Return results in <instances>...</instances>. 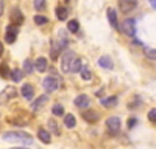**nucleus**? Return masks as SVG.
<instances>
[{
    "mask_svg": "<svg viewBox=\"0 0 156 149\" xmlns=\"http://www.w3.org/2000/svg\"><path fill=\"white\" fill-rule=\"evenodd\" d=\"M51 71H53V73L48 74V76L44 78V81H42V87H44V90H45L47 93H53V92H56L59 87H61V84H62L61 78L55 73V68L51 70Z\"/></svg>",
    "mask_w": 156,
    "mask_h": 149,
    "instance_id": "1",
    "label": "nucleus"
},
{
    "mask_svg": "<svg viewBox=\"0 0 156 149\" xmlns=\"http://www.w3.org/2000/svg\"><path fill=\"white\" fill-rule=\"evenodd\" d=\"M3 140L12 141V143H22V144H31L33 143L31 135L27 132H5Z\"/></svg>",
    "mask_w": 156,
    "mask_h": 149,
    "instance_id": "2",
    "label": "nucleus"
},
{
    "mask_svg": "<svg viewBox=\"0 0 156 149\" xmlns=\"http://www.w3.org/2000/svg\"><path fill=\"white\" fill-rule=\"evenodd\" d=\"M119 30L123 31V34L134 37L136 36V20L134 19H125L122 22V25H119Z\"/></svg>",
    "mask_w": 156,
    "mask_h": 149,
    "instance_id": "3",
    "label": "nucleus"
},
{
    "mask_svg": "<svg viewBox=\"0 0 156 149\" xmlns=\"http://www.w3.org/2000/svg\"><path fill=\"white\" fill-rule=\"evenodd\" d=\"M75 58H76V55H75V51H72V50H66V51L62 53V56H61V70L64 73L69 71L70 64H72V61Z\"/></svg>",
    "mask_w": 156,
    "mask_h": 149,
    "instance_id": "4",
    "label": "nucleus"
},
{
    "mask_svg": "<svg viewBox=\"0 0 156 149\" xmlns=\"http://www.w3.org/2000/svg\"><path fill=\"white\" fill-rule=\"evenodd\" d=\"M120 127H122V121L119 117H109L106 120V129L111 135H115L120 132Z\"/></svg>",
    "mask_w": 156,
    "mask_h": 149,
    "instance_id": "5",
    "label": "nucleus"
},
{
    "mask_svg": "<svg viewBox=\"0 0 156 149\" xmlns=\"http://www.w3.org/2000/svg\"><path fill=\"white\" fill-rule=\"evenodd\" d=\"M17 95V89L16 87H12V85H6L3 92H0V104L2 103H8L9 99H12Z\"/></svg>",
    "mask_w": 156,
    "mask_h": 149,
    "instance_id": "6",
    "label": "nucleus"
},
{
    "mask_svg": "<svg viewBox=\"0 0 156 149\" xmlns=\"http://www.w3.org/2000/svg\"><path fill=\"white\" fill-rule=\"evenodd\" d=\"M17 33H19V28L16 25H8L6 30H5V42L6 44H14L16 39H17Z\"/></svg>",
    "mask_w": 156,
    "mask_h": 149,
    "instance_id": "7",
    "label": "nucleus"
},
{
    "mask_svg": "<svg viewBox=\"0 0 156 149\" xmlns=\"http://www.w3.org/2000/svg\"><path fill=\"white\" fill-rule=\"evenodd\" d=\"M47 103H48V95H41V96L36 98L34 101L31 103L30 109H31V112H37L39 109H42Z\"/></svg>",
    "mask_w": 156,
    "mask_h": 149,
    "instance_id": "8",
    "label": "nucleus"
},
{
    "mask_svg": "<svg viewBox=\"0 0 156 149\" xmlns=\"http://www.w3.org/2000/svg\"><path fill=\"white\" fill-rule=\"evenodd\" d=\"M9 19L12 22V25H22L23 23V14H22V11L19 8H12L11 9V14H9Z\"/></svg>",
    "mask_w": 156,
    "mask_h": 149,
    "instance_id": "9",
    "label": "nucleus"
},
{
    "mask_svg": "<svg viewBox=\"0 0 156 149\" xmlns=\"http://www.w3.org/2000/svg\"><path fill=\"white\" fill-rule=\"evenodd\" d=\"M33 67H34V70L36 71H39V73H44L47 68H48V62H47V58H44V56H39L34 62H33Z\"/></svg>",
    "mask_w": 156,
    "mask_h": 149,
    "instance_id": "10",
    "label": "nucleus"
},
{
    "mask_svg": "<svg viewBox=\"0 0 156 149\" xmlns=\"http://www.w3.org/2000/svg\"><path fill=\"white\" fill-rule=\"evenodd\" d=\"M73 104H75L78 109H87V107H89V104H90L89 96H87V95H84V93L78 95V96L73 99Z\"/></svg>",
    "mask_w": 156,
    "mask_h": 149,
    "instance_id": "11",
    "label": "nucleus"
},
{
    "mask_svg": "<svg viewBox=\"0 0 156 149\" xmlns=\"http://www.w3.org/2000/svg\"><path fill=\"white\" fill-rule=\"evenodd\" d=\"M137 5V0H119V8L122 12H129L133 11Z\"/></svg>",
    "mask_w": 156,
    "mask_h": 149,
    "instance_id": "12",
    "label": "nucleus"
},
{
    "mask_svg": "<svg viewBox=\"0 0 156 149\" xmlns=\"http://www.w3.org/2000/svg\"><path fill=\"white\" fill-rule=\"evenodd\" d=\"M20 95H22L25 99L31 101V99L34 98V87H33L31 84H23L22 89H20Z\"/></svg>",
    "mask_w": 156,
    "mask_h": 149,
    "instance_id": "13",
    "label": "nucleus"
},
{
    "mask_svg": "<svg viewBox=\"0 0 156 149\" xmlns=\"http://www.w3.org/2000/svg\"><path fill=\"white\" fill-rule=\"evenodd\" d=\"M117 103H119V96H115V95H111V96H106V98H101L100 99V104L103 107H108V109L115 107Z\"/></svg>",
    "mask_w": 156,
    "mask_h": 149,
    "instance_id": "14",
    "label": "nucleus"
},
{
    "mask_svg": "<svg viewBox=\"0 0 156 149\" xmlns=\"http://www.w3.org/2000/svg\"><path fill=\"white\" fill-rule=\"evenodd\" d=\"M83 118H84L87 123H97V121L100 120V115L97 114L95 110H92V109H86V110L83 112Z\"/></svg>",
    "mask_w": 156,
    "mask_h": 149,
    "instance_id": "15",
    "label": "nucleus"
},
{
    "mask_svg": "<svg viewBox=\"0 0 156 149\" xmlns=\"http://www.w3.org/2000/svg\"><path fill=\"white\" fill-rule=\"evenodd\" d=\"M61 45L58 44V41H51V47H50V59L56 61L59 58V53H61Z\"/></svg>",
    "mask_w": 156,
    "mask_h": 149,
    "instance_id": "16",
    "label": "nucleus"
},
{
    "mask_svg": "<svg viewBox=\"0 0 156 149\" xmlns=\"http://www.w3.org/2000/svg\"><path fill=\"white\" fill-rule=\"evenodd\" d=\"M108 20H109L112 28L119 30V19H117V12L114 8H108Z\"/></svg>",
    "mask_w": 156,
    "mask_h": 149,
    "instance_id": "17",
    "label": "nucleus"
},
{
    "mask_svg": "<svg viewBox=\"0 0 156 149\" xmlns=\"http://www.w3.org/2000/svg\"><path fill=\"white\" fill-rule=\"evenodd\" d=\"M37 138L41 140L42 143L48 144V143L51 141V134H50V132H48L47 129H42V127H41V129L37 131Z\"/></svg>",
    "mask_w": 156,
    "mask_h": 149,
    "instance_id": "18",
    "label": "nucleus"
},
{
    "mask_svg": "<svg viewBox=\"0 0 156 149\" xmlns=\"http://www.w3.org/2000/svg\"><path fill=\"white\" fill-rule=\"evenodd\" d=\"M9 78H11V81H12V82H20V81L23 79V71H22V70H19V68L11 70Z\"/></svg>",
    "mask_w": 156,
    "mask_h": 149,
    "instance_id": "19",
    "label": "nucleus"
},
{
    "mask_svg": "<svg viewBox=\"0 0 156 149\" xmlns=\"http://www.w3.org/2000/svg\"><path fill=\"white\" fill-rule=\"evenodd\" d=\"M55 12H56V17L59 19V20H66L67 19V16H69V11H67V8L66 6H56V9H55Z\"/></svg>",
    "mask_w": 156,
    "mask_h": 149,
    "instance_id": "20",
    "label": "nucleus"
},
{
    "mask_svg": "<svg viewBox=\"0 0 156 149\" xmlns=\"http://www.w3.org/2000/svg\"><path fill=\"white\" fill-rule=\"evenodd\" d=\"M98 65L103 67V68L111 70V68H112V61H111V58H108V56H101V58L98 59Z\"/></svg>",
    "mask_w": 156,
    "mask_h": 149,
    "instance_id": "21",
    "label": "nucleus"
},
{
    "mask_svg": "<svg viewBox=\"0 0 156 149\" xmlns=\"http://www.w3.org/2000/svg\"><path fill=\"white\" fill-rule=\"evenodd\" d=\"M64 124H66V127L69 129H73L75 124H76V120L72 114H66V117H64Z\"/></svg>",
    "mask_w": 156,
    "mask_h": 149,
    "instance_id": "22",
    "label": "nucleus"
},
{
    "mask_svg": "<svg viewBox=\"0 0 156 149\" xmlns=\"http://www.w3.org/2000/svg\"><path fill=\"white\" fill-rule=\"evenodd\" d=\"M81 59L80 58H75L73 61H72V64H70V68H69V71H72V73H78L81 70Z\"/></svg>",
    "mask_w": 156,
    "mask_h": 149,
    "instance_id": "23",
    "label": "nucleus"
},
{
    "mask_svg": "<svg viewBox=\"0 0 156 149\" xmlns=\"http://www.w3.org/2000/svg\"><path fill=\"white\" fill-rule=\"evenodd\" d=\"M22 71L23 73H33L34 71V67H33V61L31 59H25L23 64H22Z\"/></svg>",
    "mask_w": 156,
    "mask_h": 149,
    "instance_id": "24",
    "label": "nucleus"
},
{
    "mask_svg": "<svg viewBox=\"0 0 156 149\" xmlns=\"http://www.w3.org/2000/svg\"><path fill=\"white\" fill-rule=\"evenodd\" d=\"M67 30L70 33H78V30H80V23H78L76 19H72V20L67 22Z\"/></svg>",
    "mask_w": 156,
    "mask_h": 149,
    "instance_id": "25",
    "label": "nucleus"
},
{
    "mask_svg": "<svg viewBox=\"0 0 156 149\" xmlns=\"http://www.w3.org/2000/svg\"><path fill=\"white\" fill-rule=\"evenodd\" d=\"M48 132L50 134H55V135H59V127H58V123L55 120H50L48 121Z\"/></svg>",
    "mask_w": 156,
    "mask_h": 149,
    "instance_id": "26",
    "label": "nucleus"
},
{
    "mask_svg": "<svg viewBox=\"0 0 156 149\" xmlns=\"http://www.w3.org/2000/svg\"><path fill=\"white\" fill-rule=\"evenodd\" d=\"M80 74H81V78H83L84 81H90V78H92V71H90L87 67H81Z\"/></svg>",
    "mask_w": 156,
    "mask_h": 149,
    "instance_id": "27",
    "label": "nucleus"
},
{
    "mask_svg": "<svg viewBox=\"0 0 156 149\" xmlns=\"http://www.w3.org/2000/svg\"><path fill=\"white\" fill-rule=\"evenodd\" d=\"M51 114H53L55 117H62L64 115V107L61 104H55L53 107H51Z\"/></svg>",
    "mask_w": 156,
    "mask_h": 149,
    "instance_id": "28",
    "label": "nucleus"
},
{
    "mask_svg": "<svg viewBox=\"0 0 156 149\" xmlns=\"http://www.w3.org/2000/svg\"><path fill=\"white\" fill-rule=\"evenodd\" d=\"M33 20H34V23H36V25H39V27H42V25H47V23H48V19H47L45 16H39V14H37V16H34V17H33Z\"/></svg>",
    "mask_w": 156,
    "mask_h": 149,
    "instance_id": "29",
    "label": "nucleus"
},
{
    "mask_svg": "<svg viewBox=\"0 0 156 149\" xmlns=\"http://www.w3.org/2000/svg\"><path fill=\"white\" fill-rule=\"evenodd\" d=\"M9 68H8V65L6 64H2V65H0V76H2V78H5V79H8L9 78Z\"/></svg>",
    "mask_w": 156,
    "mask_h": 149,
    "instance_id": "30",
    "label": "nucleus"
},
{
    "mask_svg": "<svg viewBox=\"0 0 156 149\" xmlns=\"http://www.w3.org/2000/svg\"><path fill=\"white\" fill-rule=\"evenodd\" d=\"M33 5H34V9H37V11H42V9H45L47 2H45V0H34Z\"/></svg>",
    "mask_w": 156,
    "mask_h": 149,
    "instance_id": "31",
    "label": "nucleus"
},
{
    "mask_svg": "<svg viewBox=\"0 0 156 149\" xmlns=\"http://www.w3.org/2000/svg\"><path fill=\"white\" fill-rule=\"evenodd\" d=\"M144 50H145V55H147V58H148L150 61H154V56H156L154 50H151V48H148V47H144Z\"/></svg>",
    "mask_w": 156,
    "mask_h": 149,
    "instance_id": "32",
    "label": "nucleus"
},
{
    "mask_svg": "<svg viewBox=\"0 0 156 149\" xmlns=\"http://www.w3.org/2000/svg\"><path fill=\"white\" fill-rule=\"evenodd\" d=\"M148 121H151V123L156 121V109H154V107L148 112Z\"/></svg>",
    "mask_w": 156,
    "mask_h": 149,
    "instance_id": "33",
    "label": "nucleus"
},
{
    "mask_svg": "<svg viewBox=\"0 0 156 149\" xmlns=\"http://www.w3.org/2000/svg\"><path fill=\"white\" fill-rule=\"evenodd\" d=\"M136 123H137V120H136V118H131V120H129L128 127H134V126H136Z\"/></svg>",
    "mask_w": 156,
    "mask_h": 149,
    "instance_id": "34",
    "label": "nucleus"
},
{
    "mask_svg": "<svg viewBox=\"0 0 156 149\" xmlns=\"http://www.w3.org/2000/svg\"><path fill=\"white\" fill-rule=\"evenodd\" d=\"M3 9H5V3H3V0H0V16L3 14Z\"/></svg>",
    "mask_w": 156,
    "mask_h": 149,
    "instance_id": "35",
    "label": "nucleus"
},
{
    "mask_svg": "<svg viewBox=\"0 0 156 149\" xmlns=\"http://www.w3.org/2000/svg\"><path fill=\"white\" fill-rule=\"evenodd\" d=\"M3 51H5V47H3V42L0 41V58L3 56Z\"/></svg>",
    "mask_w": 156,
    "mask_h": 149,
    "instance_id": "36",
    "label": "nucleus"
},
{
    "mask_svg": "<svg viewBox=\"0 0 156 149\" xmlns=\"http://www.w3.org/2000/svg\"><path fill=\"white\" fill-rule=\"evenodd\" d=\"M16 149H27V147H16Z\"/></svg>",
    "mask_w": 156,
    "mask_h": 149,
    "instance_id": "37",
    "label": "nucleus"
},
{
    "mask_svg": "<svg viewBox=\"0 0 156 149\" xmlns=\"http://www.w3.org/2000/svg\"><path fill=\"white\" fill-rule=\"evenodd\" d=\"M64 2H70V0H64Z\"/></svg>",
    "mask_w": 156,
    "mask_h": 149,
    "instance_id": "38",
    "label": "nucleus"
}]
</instances>
